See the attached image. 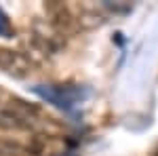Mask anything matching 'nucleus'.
<instances>
[{
  "label": "nucleus",
  "mask_w": 158,
  "mask_h": 156,
  "mask_svg": "<svg viewBox=\"0 0 158 156\" xmlns=\"http://www.w3.org/2000/svg\"><path fill=\"white\" fill-rule=\"evenodd\" d=\"M13 154H15L13 145H0V156H13Z\"/></svg>",
  "instance_id": "39448f33"
},
{
  "label": "nucleus",
  "mask_w": 158,
  "mask_h": 156,
  "mask_svg": "<svg viewBox=\"0 0 158 156\" xmlns=\"http://www.w3.org/2000/svg\"><path fill=\"white\" fill-rule=\"evenodd\" d=\"M13 34H15V30H13L11 21H9V17L4 15V11L0 9V36L2 38H13Z\"/></svg>",
  "instance_id": "20e7f679"
},
{
  "label": "nucleus",
  "mask_w": 158,
  "mask_h": 156,
  "mask_svg": "<svg viewBox=\"0 0 158 156\" xmlns=\"http://www.w3.org/2000/svg\"><path fill=\"white\" fill-rule=\"evenodd\" d=\"M0 70L13 78H27L34 72V61L21 51L2 47L0 48Z\"/></svg>",
  "instance_id": "f03ea898"
},
{
  "label": "nucleus",
  "mask_w": 158,
  "mask_h": 156,
  "mask_svg": "<svg viewBox=\"0 0 158 156\" xmlns=\"http://www.w3.org/2000/svg\"><path fill=\"white\" fill-rule=\"evenodd\" d=\"M38 95L47 99L51 103H55L57 108H72L74 103L82 97V93L74 86H55V84H38L34 86Z\"/></svg>",
  "instance_id": "7ed1b4c3"
},
{
  "label": "nucleus",
  "mask_w": 158,
  "mask_h": 156,
  "mask_svg": "<svg viewBox=\"0 0 158 156\" xmlns=\"http://www.w3.org/2000/svg\"><path fill=\"white\" fill-rule=\"evenodd\" d=\"M152 156H158V148H156V150H154V152H152Z\"/></svg>",
  "instance_id": "423d86ee"
},
{
  "label": "nucleus",
  "mask_w": 158,
  "mask_h": 156,
  "mask_svg": "<svg viewBox=\"0 0 158 156\" xmlns=\"http://www.w3.org/2000/svg\"><path fill=\"white\" fill-rule=\"evenodd\" d=\"M40 124V110L23 99H11L0 106V131H34Z\"/></svg>",
  "instance_id": "f257e3e1"
}]
</instances>
